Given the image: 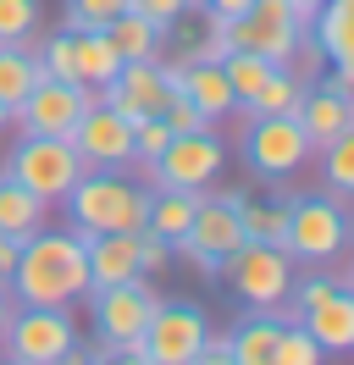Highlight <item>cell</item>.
<instances>
[{
  "label": "cell",
  "mask_w": 354,
  "mask_h": 365,
  "mask_svg": "<svg viewBox=\"0 0 354 365\" xmlns=\"http://www.w3.org/2000/svg\"><path fill=\"white\" fill-rule=\"evenodd\" d=\"M22 304H61L72 310L78 299H88V260H84V238L78 232H28L22 238V255L11 277Z\"/></svg>",
  "instance_id": "cell-1"
},
{
  "label": "cell",
  "mask_w": 354,
  "mask_h": 365,
  "mask_svg": "<svg viewBox=\"0 0 354 365\" xmlns=\"http://www.w3.org/2000/svg\"><path fill=\"white\" fill-rule=\"evenodd\" d=\"M61 205L72 216L78 238H94V232H138L144 216H150V188L128 182L122 172H84V178L66 188Z\"/></svg>",
  "instance_id": "cell-2"
},
{
  "label": "cell",
  "mask_w": 354,
  "mask_h": 365,
  "mask_svg": "<svg viewBox=\"0 0 354 365\" xmlns=\"http://www.w3.org/2000/svg\"><path fill=\"white\" fill-rule=\"evenodd\" d=\"M78 354V321L61 304H22L0 332V360L11 365H66Z\"/></svg>",
  "instance_id": "cell-3"
},
{
  "label": "cell",
  "mask_w": 354,
  "mask_h": 365,
  "mask_svg": "<svg viewBox=\"0 0 354 365\" xmlns=\"http://www.w3.org/2000/svg\"><path fill=\"white\" fill-rule=\"evenodd\" d=\"M6 178L22 182L34 200L44 205H61L66 188L84 178V160L72 150V138H50V133H22L11 160H6Z\"/></svg>",
  "instance_id": "cell-4"
},
{
  "label": "cell",
  "mask_w": 354,
  "mask_h": 365,
  "mask_svg": "<svg viewBox=\"0 0 354 365\" xmlns=\"http://www.w3.org/2000/svg\"><path fill=\"white\" fill-rule=\"evenodd\" d=\"M283 250L293 260L310 266H327L349 250V205L327 200V194H305V200H288V227H283Z\"/></svg>",
  "instance_id": "cell-5"
},
{
  "label": "cell",
  "mask_w": 354,
  "mask_h": 365,
  "mask_svg": "<svg viewBox=\"0 0 354 365\" xmlns=\"http://www.w3.org/2000/svg\"><path fill=\"white\" fill-rule=\"evenodd\" d=\"M243 244V222H238V194H221V200H205L199 194L194 205V222H188V232L177 238V250L188 266H194L199 277H221V266H227V255Z\"/></svg>",
  "instance_id": "cell-6"
},
{
  "label": "cell",
  "mask_w": 354,
  "mask_h": 365,
  "mask_svg": "<svg viewBox=\"0 0 354 365\" xmlns=\"http://www.w3.org/2000/svg\"><path fill=\"white\" fill-rule=\"evenodd\" d=\"M227 45L233 50H255L266 61L288 67L305 50V17L288 0H249V11H238L227 23Z\"/></svg>",
  "instance_id": "cell-7"
},
{
  "label": "cell",
  "mask_w": 354,
  "mask_h": 365,
  "mask_svg": "<svg viewBox=\"0 0 354 365\" xmlns=\"http://www.w3.org/2000/svg\"><path fill=\"white\" fill-rule=\"evenodd\" d=\"M221 272L233 277V294H238L243 304H255V310H277V304L293 294V255H288L283 244L243 238L238 250L227 255Z\"/></svg>",
  "instance_id": "cell-8"
},
{
  "label": "cell",
  "mask_w": 354,
  "mask_h": 365,
  "mask_svg": "<svg viewBox=\"0 0 354 365\" xmlns=\"http://www.w3.org/2000/svg\"><path fill=\"white\" fill-rule=\"evenodd\" d=\"M221 72H227V83H233L238 111H249V116L293 111L299 94H305V83H299L293 72L277 67V61H266V56H255V50H227V56H221Z\"/></svg>",
  "instance_id": "cell-9"
},
{
  "label": "cell",
  "mask_w": 354,
  "mask_h": 365,
  "mask_svg": "<svg viewBox=\"0 0 354 365\" xmlns=\"http://www.w3.org/2000/svg\"><path fill=\"white\" fill-rule=\"evenodd\" d=\"M310 155H315V150H310L305 128H299L288 111L249 116V128H243V160H249L261 178L283 182V178H293V172H305Z\"/></svg>",
  "instance_id": "cell-10"
},
{
  "label": "cell",
  "mask_w": 354,
  "mask_h": 365,
  "mask_svg": "<svg viewBox=\"0 0 354 365\" xmlns=\"http://www.w3.org/2000/svg\"><path fill=\"white\" fill-rule=\"evenodd\" d=\"M221 166H227L221 138L211 133V128H194V133L166 138V150L150 160V178L161 182V188H194V194H205V188L221 178Z\"/></svg>",
  "instance_id": "cell-11"
},
{
  "label": "cell",
  "mask_w": 354,
  "mask_h": 365,
  "mask_svg": "<svg viewBox=\"0 0 354 365\" xmlns=\"http://www.w3.org/2000/svg\"><path fill=\"white\" fill-rule=\"evenodd\" d=\"M100 100V89H84V83H61V78H44L22 94V106L11 111L17 133H50V138H66L78 128V116Z\"/></svg>",
  "instance_id": "cell-12"
},
{
  "label": "cell",
  "mask_w": 354,
  "mask_h": 365,
  "mask_svg": "<svg viewBox=\"0 0 354 365\" xmlns=\"http://www.w3.org/2000/svg\"><path fill=\"white\" fill-rule=\"evenodd\" d=\"M66 138H72V150L84 160V172H128L133 166V122L116 116L106 100H94Z\"/></svg>",
  "instance_id": "cell-13"
},
{
  "label": "cell",
  "mask_w": 354,
  "mask_h": 365,
  "mask_svg": "<svg viewBox=\"0 0 354 365\" xmlns=\"http://www.w3.org/2000/svg\"><path fill=\"white\" fill-rule=\"evenodd\" d=\"M177 78H183V61H177V67H161V56H155V61H122V72L100 89V100H106L116 116H128V122L161 116L166 94L177 89Z\"/></svg>",
  "instance_id": "cell-14"
},
{
  "label": "cell",
  "mask_w": 354,
  "mask_h": 365,
  "mask_svg": "<svg viewBox=\"0 0 354 365\" xmlns=\"http://www.w3.org/2000/svg\"><path fill=\"white\" fill-rule=\"evenodd\" d=\"M88 299H94V332H100V343L144 338V327H150L155 304H161V294H155L144 277L111 282V288H88Z\"/></svg>",
  "instance_id": "cell-15"
},
{
  "label": "cell",
  "mask_w": 354,
  "mask_h": 365,
  "mask_svg": "<svg viewBox=\"0 0 354 365\" xmlns=\"http://www.w3.org/2000/svg\"><path fill=\"white\" fill-rule=\"evenodd\" d=\"M211 332V321L199 304H155L150 327H144V349H150V365H194L199 343Z\"/></svg>",
  "instance_id": "cell-16"
},
{
  "label": "cell",
  "mask_w": 354,
  "mask_h": 365,
  "mask_svg": "<svg viewBox=\"0 0 354 365\" xmlns=\"http://www.w3.org/2000/svg\"><path fill=\"white\" fill-rule=\"evenodd\" d=\"M299 310H305L299 327L321 343V354H349V349H354V288H343V282L332 277L327 288L310 294Z\"/></svg>",
  "instance_id": "cell-17"
},
{
  "label": "cell",
  "mask_w": 354,
  "mask_h": 365,
  "mask_svg": "<svg viewBox=\"0 0 354 365\" xmlns=\"http://www.w3.org/2000/svg\"><path fill=\"white\" fill-rule=\"evenodd\" d=\"M288 116L305 128L310 150H321V144H332L338 133H349V128H354V100H349V94H338V89H327V83H315V89L305 83L299 106H293Z\"/></svg>",
  "instance_id": "cell-18"
},
{
  "label": "cell",
  "mask_w": 354,
  "mask_h": 365,
  "mask_svg": "<svg viewBox=\"0 0 354 365\" xmlns=\"http://www.w3.org/2000/svg\"><path fill=\"white\" fill-rule=\"evenodd\" d=\"M84 260H88V288L144 277L138 272V232H94V238H84Z\"/></svg>",
  "instance_id": "cell-19"
},
{
  "label": "cell",
  "mask_w": 354,
  "mask_h": 365,
  "mask_svg": "<svg viewBox=\"0 0 354 365\" xmlns=\"http://www.w3.org/2000/svg\"><path fill=\"white\" fill-rule=\"evenodd\" d=\"M177 89L194 100V111L205 116V122H216V116H233V111H238V100H233V83H227L221 61H183Z\"/></svg>",
  "instance_id": "cell-20"
},
{
  "label": "cell",
  "mask_w": 354,
  "mask_h": 365,
  "mask_svg": "<svg viewBox=\"0 0 354 365\" xmlns=\"http://www.w3.org/2000/svg\"><path fill=\"white\" fill-rule=\"evenodd\" d=\"M305 28L315 34V50L332 67H354V0H321Z\"/></svg>",
  "instance_id": "cell-21"
},
{
  "label": "cell",
  "mask_w": 354,
  "mask_h": 365,
  "mask_svg": "<svg viewBox=\"0 0 354 365\" xmlns=\"http://www.w3.org/2000/svg\"><path fill=\"white\" fill-rule=\"evenodd\" d=\"M72 72H78L84 89H106L111 78L122 72V56H116V45L106 39V28H84V34H72Z\"/></svg>",
  "instance_id": "cell-22"
},
{
  "label": "cell",
  "mask_w": 354,
  "mask_h": 365,
  "mask_svg": "<svg viewBox=\"0 0 354 365\" xmlns=\"http://www.w3.org/2000/svg\"><path fill=\"white\" fill-rule=\"evenodd\" d=\"M194 205H199L194 188H155L144 227H150L155 238H166V244L177 250V238H183V232H188V222H194Z\"/></svg>",
  "instance_id": "cell-23"
},
{
  "label": "cell",
  "mask_w": 354,
  "mask_h": 365,
  "mask_svg": "<svg viewBox=\"0 0 354 365\" xmlns=\"http://www.w3.org/2000/svg\"><path fill=\"white\" fill-rule=\"evenodd\" d=\"M106 39L116 45L122 61H155V56H161V39H166V28H155L144 11H133V6H128V11L106 28Z\"/></svg>",
  "instance_id": "cell-24"
},
{
  "label": "cell",
  "mask_w": 354,
  "mask_h": 365,
  "mask_svg": "<svg viewBox=\"0 0 354 365\" xmlns=\"http://www.w3.org/2000/svg\"><path fill=\"white\" fill-rule=\"evenodd\" d=\"M44 200H34L22 182H11L6 172H0V232H11V238H28V232L44 227Z\"/></svg>",
  "instance_id": "cell-25"
},
{
  "label": "cell",
  "mask_w": 354,
  "mask_h": 365,
  "mask_svg": "<svg viewBox=\"0 0 354 365\" xmlns=\"http://www.w3.org/2000/svg\"><path fill=\"white\" fill-rule=\"evenodd\" d=\"M39 83V56L28 45H0V106L6 116L22 106V94Z\"/></svg>",
  "instance_id": "cell-26"
},
{
  "label": "cell",
  "mask_w": 354,
  "mask_h": 365,
  "mask_svg": "<svg viewBox=\"0 0 354 365\" xmlns=\"http://www.w3.org/2000/svg\"><path fill=\"white\" fill-rule=\"evenodd\" d=\"M277 332H283V321L277 316H249L238 327V332H227V343H233V365H266L271 360V343H277Z\"/></svg>",
  "instance_id": "cell-27"
},
{
  "label": "cell",
  "mask_w": 354,
  "mask_h": 365,
  "mask_svg": "<svg viewBox=\"0 0 354 365\" xmlns=\"http://www.w3.org/2000/svg\"><path fill=\"white\" fill-rule=\"evenodd\" d=\"M315 160H321V178H327L332 200L349 205V194H354V128H349V133H338L332 144H321Z\"/></svg>",
  "instance_id": "cell-28"
},
{
  "label": "cell",
  "mask_w": 354,
  "mask_h": 365,
  "mask_svg": "<svg viewBox=\"0 0 354 365\" xmlns=\"http://www.w3.org/2000/svg\"><path fill=\"white\" fill-rule=\"evenodd\" d=\"M238 222H243V238H255V244H283L288 205H266V200H243L238 194Z\"/></svg>",
  "instance_id": "cell-29"
},
{
  "label": "cell",
  "mask_w": 354,
  "mask_h": 365,
  "mask_svg": "<svg viewBox=\"0 0 354 365\" xmlns=\"http://www.w3.org/2000/svg\"><path fill=\"white\" fill-rule=\"evenodd\" d=\"M327 354H321V343L310 338L299 321H283V332H277V343H271V360L266 365H321Z\"/></svg>",
  "instance_id": "cell-30"
},
{
  "label": "cell",
  "mask_w": 354,
  "mask_h": 365,
  "mask_svg": "<svg viewBox=\"0 0 354 365\" xmlns=\"http://www.w3.org/2000/svg\"><path fill=\"white\" fill-rule=\"evenodd\" d=\"M39 34V0H0V45H28Z\"/></svg>",
  "instance_id": "cell-31"
},
{
  "label": "cell",
  "mask_w": 354,
  "mask_h": 365,
  "mask_svg": "<svg viewBox=\"0 0 354 365\" xmlns=\"http://www.w3.org/2000/svg\"><path fill=\"white\" fill-rule=\"evenodd\" d=\"M133 0H66V34H84V28H111Z\"/></svg>",
  "instance_id": "cell-32"
},
{
  "label": "cell",
  "mask_w": 354,
  "mask_h": 365,
  "mask_svg": "<svg viewBox=\"0 0 354 365\" xmlns=\"http://www.w3.org/2000/svg\"><path fill=\"white\" fill-rule=\"evenodd\" d=\"M39 72H44V78H61V83H78V72H72V34H66V28L44 39Z\"/></svg>",
  "instance_id": "cell-33"
},
{
  "label": "cell",
  "mask_w": 354,
  "mask_h": 365,
  "mask_svg": "<svg viewBox=\"0 0 354 365\" xmlns=\"http://www.w3.org/2000/svg\"><path fill=\"white\" fill-rule=\"evenodd\" d=\"M166 266H172V244L155 238L150 227H138V272L155 277V272H166Z\"/></svg>",
  "instance_id": "cell-34"
},
{
  "label": "cell",
  "mask_w": 354,
  "mask_h": 365,
  "mask_svg": "<svg viewBox=\"0 0 354 365\" xmlns=\"http://www.w3.org/2000/svg\"><path fill=\"white\" fill-rule=\"evenodd\" d=\"M133 11H144L155 28H177L188 11H194V0H133Z\"/></svg>",
  "instance_id": "cell-35"
},
{
  "label": "cell",
  "mask_w": 354,
  "mask_h": 365,
  "mask_svg": "<svg viewBox=\"0 0 354 365\" xmlns=\"http://www.w3.org/2000/svg\"><path fill=\"white\" fill-rule=\"evenodd\" d=\"M194 365H233V343H227V332H205Z\"/></svg>",
  "instance_id": "cell-36"
},
{
  "label": "cell",
  "mask_w": 354,
  "mask_h": 365,
  "mask_svg": "<svg viewBox=\"0 0 354 365\" xmlns=\"http://www.w3.org/2000/svg\"><path fill=\"white\" fill-rule=\"evenodd\" d=\"M199 11H211V17H221V23H233L238 11H249V0H194Z\"/></svg>",
  "instance_id": "cell-37"
},
{
  "label": "cell",
  "mask_w": 354,
  "mask_h": 365,
  "mask_svg": "<svg viewBox=\"0 0 354 365\" xmlns=\"http://www.w3.org/2000/svg\"><path fill=\"white\" fill-rule=\"evenodd\" d=\"M17 255H22V238H11V232H0V282L11 277V266H17Z\"/></svg>",
  "instance_id": "cell-38"
},
{
  "label": "cell",
  "mask_w": 354,
  "mask_h": 365,
  "mask_svg": "<svg viewBox=\"0 0 354 365\" xmlns=\"http://www.w3.org/2000/svg\"><path fill=\"white\" fill-rule=\"evenodd\" d=\"M288 6H293V11H299V17H305V23H310V17H315V6H321V0H288Z\"/></svg>",
  "instance_id": "cell-39"
},
{
  "label": "cell",
  "mask_w": 354,
  "mask_h": 365,
  "mask_svg": "<svg viewBox=\"0 0 354 365\" xmlns=\"http://www.w3.org/2000/svg\"><path fill=\"white\" fill-rule=\"evenodd\" d=\"M6 321H11V299H6V282H0V332H6Z\"/></svg>",
  "instance_id": "cell-40"
},
{
  "label": "cell",
  "mask_w": 354,
  "mask_h": 365,
  "mask_svg": "<svg viewBox=\"0 0 354 365\" xmlns=\"http://www.w3.org/2000/svg\"><path fill=\"white\" fill-rule=\"evenodd\" d=\"M6 122H11V116H6V106H0V128H6Z\"/></svg>",
  "instance_id": "cell-41"
}]
</instances>
